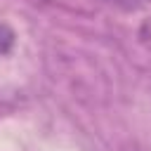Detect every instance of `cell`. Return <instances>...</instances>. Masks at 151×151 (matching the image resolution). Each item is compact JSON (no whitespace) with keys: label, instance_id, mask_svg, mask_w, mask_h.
Instances as JSON below:
<instances>
[{"label":"cell","instance_id":"cell-1","mask_svg":"<svg viewBox=\"0 0 151 151\" xmlns=\"http://www.w3.org/2000/svg\"><path fill=\"white\" fill-rule=\"evenodd\" d=\"M12 47H14V33H12V28L0 24V57L7 54Z\"/></svg>","mask_w":151,"mask_h":151},{"label":"cell","instance_id":"cell-2","mask_svg":"<svg viewBox=\"0 0 151 151\" xmlns=\"http://www.w3.org/2000/svg\"><path fill=\"white\" fill-rule=\"evenodd\" d=\"M106 2H111V5H116V7H123V9H139V7L146 5L149 0H106Z\"/></svg>","mask_w":151,"mask_h":151}]
</instances>
